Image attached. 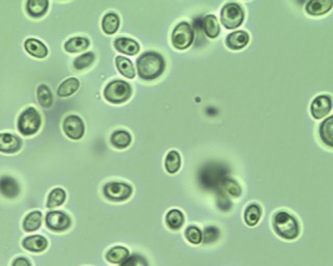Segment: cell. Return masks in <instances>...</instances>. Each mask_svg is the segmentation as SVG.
Returning <instances> with one entry per match:
<instances>
[{
  "mask_svg": "<svg viewBox=\"0 0 333 266\" xmlns=\"http://www.w3.org/2000/svg\"><path fill=\"white\" fill-rule=\"evenodd\" d=\"M137 67L141 78L152 80L162 75L165 69V62L161 54L156 52H147L140 56Z\"/></svg>",
  "mask_w": 333,
  "mask_h": 266,
  "instance_id": "6da1fadb",
  "label": "cell"
},
{
  "mask_svg": "<svg viewBox=\"0 0 333 266\" xmlns=\"http://www.w3.org/2000/svg\"><path fill=\"white\" fill-rule=\"evenodd\" d=\"M228 170L220 164H209L201 170L199 180L205 188H218L223 179L226 178Z\"/></svg>",
  "mask_w": 333,
  "mask_h": 266,
  "instance_id": "7a4b0ae2",
  "label": "cell"
},
{
  "mask_svg": "<svg viewBox=\"0 0 333 266\" xmlns=\"http://www.w3.org/2000/svg\"><path fill=\"white\" fill-rule=\"evenodd\" d=\"M274 229L285 239H295L299 235V226L294 216L287 212H278L274 217Z\"/></svg>",
  "mask_w": 333,
  "mask_h": 266,
  "instance_id": "3957f363",
  "label": "cell"
},
{
  "mask_svg": "<svg viewBox=\"0 0 333 266\" xmlns=\"http://www.w3.org/2000/svg\"><path fill=\"white\" fill-rule=\"evenodd\" d=\"M132 95V87L123 80H115L108 83L104 90V97L107 101L119 104L129 99Z\"/></svg>",
  "mask_w": 333,
  "mask_h": 266,
  "instance_id": "277c9868",
  "label": "cell"
},
{
  "mask_svg": "<svg viewBox=\"0 0 333 266\" xmlns=\"http://www.w3.org/2000/svg\"><path fill=\"white\" fill-rule=\"evenodd\" d=\"M41 126V116L39 112L34 108L30 107L25 109L18 121L19 131L24 136H32L39 130Z\"/></svg>",
  "mask_w": 333,
  "mask_h": 266,
  "instance_id": "5b68a950",
  "label": "cell"
},
{
  "mask_svg": "<svg viewBox=\"0 0 333 266\" xmlns=\"http://www.w3.org/2000/svg\"><path fill=\"white\" fill-rule=\"evenodd\" d=\"M194 41V32L192 26L186 23H179L172 34V43L175 48L183 50L189 48Z\"/></svg>",
  "mask_w": 333,
  "mask_h": 266,
  "instance_id": "8992f818",
  "label": "cell"
},
{
  "mask_svg": "<svg viewBox=\"0 0 333 266\" xmlns=\"http://www.w3.org/2000/svg\"><path fill=\"white\" fill-rule=\"evenodd\" d=\"M221 21L228 29L239 27L244 21V12L242 8L235 3L225 5L221 13Z\"/></svg>",
  "mask_w": 333,
  "mask_h": 266,
  "instance_id": "52a82bcc",
  "label": "cell"
},
{
  "mask_svg": "<svg viewBox=\"0 0 333 266\" xmlns=\"http://www.w3.org/2000/svg\"><path fill=\"white\" fill-rule=\"evenodd\" d=\"M103 191L105 197L112 201H124L132 196L133 189L125 183L110 182L104 186Z\"/></svg>",
  "mask_w": 333,
  "mask_h": 266,
  "instance_id": "ba28073f",
  "label": "cell"
},
{
  "mask_svg": "<svg viewBox=\"0 0 333 266\" xmlns=\"http://www.w3.org/2000/svg\"><path fill=\"white\" fill-rule=\"evenodd\" d=\"M64 131L72 140H79L83 137L84 125L77 115H69L64 121Z\"/></svg>",
  "mask_w": 333,
  "mask_h": 266,
  "instance_id": "9c48e42d",
  "label": "cell"
},
{
  "mask_svg": "<svg viewBox=\"0 0 333 266\" xmlns=\"http://www.w3.org/2000/svg\"><path fill=\"white\" fill-rule=\"evenodd\" d=\"M46 225L53 231H65L70 227L71 219L62 211H51L46 215Z\"/></svg>",
  "mask_w": 333,
  "mask_h": 266,
  "instance_id": "30bf717a",
  "label": "cell"
},
{
  "mask_svg": "<svg viewBox=\"0 0 333 266\" xmlns=\"http://www.w3.org/2000/svg\"><path fill=\"white\" fill-rule=\"evenodd\" d=\"M332 107V102L328 96H318L311 103V114L314 119H322L326 116Z\"/></svg>",
  "mask_w": 333,
  "mask_h": 266,
  "instance_id": "8fae6325",
  "label": "cell"
},
{
  "mask_svg": "<svg viewBox=\"0 0 333 266\" xmlns=\"http://www.w3.org/2000/svg\"><path fill=\"white\" fill-rule=\"evenodd\" d=\"M19 184L12 177L5 176L0 178V194L9 199H14L19 195Z\"/></svg>",
  "mask_w": 333,
  "mask_h": 266,
  "instance_id": "7c38bea8",
  "label": "cell"
},
{
  "mask_svg": "<svg viewBox=\"0 0 333 266\" xmlns=\"http://www.w3.org/2000/svg\"><path fill=\"white\" fill-rule=\"evenodd\" d=\"M21 148V141L19 138L9 133L0 135V152L15 153Z\"/></svg>",
  "mask_w": 333,
  "mask_h": 266,
  "instance_id": "4fadbf2b",
  "label": "cell"
},
{
  "mask_svg": "<svg viewBox=\"0 0 333 266\" xmlns=\"http://www.w3.org/2000/svg\"><path fill=\"white\" fill-rule=\"evenodd\" d=\"M218 189L220 191V195L224 196L225 198L226 197L239 198L242 195L241 186L237 183V181L230 179V178H227V177L225 179L222 180Z\"/></svg>",
  "mask_w": 333,
  "mask_h": 266,
  "instance_id": "5bb4252c",
  "label": "cell"
},
{
  "mask_svg": "<svg viewBox=\"0 0 333 266\" xmlns=\"http://www.w3.org/2000/svg\"><path fill=\"white\" fill-rule=\"evenodd\" d=\"M249 42V36L246 32H236L230 34L226 39V44L230 49L240 50L247 45Z\"/></svg>",
  "mask_w": 333,
  "mask_h": 266,
  "instance_id": "9a60e30c",
  "label": "cell"
},
{
  "mask_svg": "<svg viewBox=\"0 0 333 266\" xmlns=\"http://www.w3.org/2000/svg\"><path fill=\"white\" fill-rule=\"evenodd\" d=\"M115 47L118 51L127 55H135L140 50L139 44L136 41L128 38H120L116 40Z\"/></svg>",
  "mask_w": 333,
  "mask_h": 266,
  "instance_id": "2e32d148",
  "label": "cell"
},
{
  "mask_svg": "<svg viewBox=\"0 0 333 266\" xmlns=\"http://www.w3.org/2000/svg\"><path fill=\"white\" fill-rule=\"evenodd\" d=\"M23 246L31 252L40 253L47 247V240L43 236L34 235L23 240Z\"/></svg>",
  "mask_w": 333,
  "mask_h": 266,
  "instance_id": "e0dca14e",
  "label": "cell"
},
{
  "mask_svg": "<svg viewBox=\"0 0 333 266\" xmlns=\"http://www.w3.org/2000/svg\"><path fill=\"white\" fill-rule=\"evenodd\" d=\"M331 0H311L306 6V12L312 16L324 15L332 8Z\"/></svg>",
  "mask_w": 333,
  "mask_h": 266,
  "instance_id": "ac0fdd59",
  "label": "cell"
},
{
  "mask_svg": "<svg viewBox=\"0 0 333 266\" xmlns=\"http://www.w3.org/2000/svg\"><path fill=\"white\" fill-rule=\"evenodd\" d=\"M24 46H25L26 51L35 57L43 58V57H45L48 53V50L44 44L36 39L26 40Z\"/></svg>",
  "mask_w": 333,
  "mask_h": 266,
  "instance_id": "d6986e66",
  "label": "cell"
},
{
  "mask_svg": "<svg viewBox=\"0 0 333 266\" xmlns=\"http://www.w3.org/2000/svg\"><path fill=\"white\" fill-rule=\"evenodd\" d=\"M202 26H203L205 35L209 38H216L220 34V26L218 20H216L213 15H207V16H205L203 22H202Z\"/></svg>",
  "mask_w": 333,
  "mask_h": 266,
  "instance_id": "ffe728a7",
  "label": "cell"
},
{
  "mask_svg": "<svg viewBox=\"0 0 333 266\" xmlns=\"http://www.w3.org/2000/svg\"><path fill=\"white\" fill-rule=\"evenodd\" d=\"M26 8L31 16L41 17L47 11L48 2H46V0H30L26 4Z\"/></svg>",
  "mask_w": 333,
  "mask_h": 266,
  "instance_id": "44dd1931",
  "label": "cell"
},
{
  "mask_svg": "<svg viewBox=\"0 0 333 266\" xmlns=\"http://www.w3.org/2000/svg\"><path fill=\"white\" fill-rule=\"evenodd\" d=\"M120 20L117 15L114 13H108L103 17L102 20V29L107 35H113L118 31Z\"/></svg>",
  "mask_w": 333,
  "mask_h": 266,
  "instance_id": "7402d4cb",
  "label": "cell"
},
{
  "mask_svg": "<svg viewBox=\"0 0 333 266\" xmlns=\"http://www.w3.org/2000/svg\"><path fill=\"white\" fill-rule=\"evenodd\" d=\"M116 65H117L119 72L122 74L123 76L130 78V79L135 77L136 73H135L134 65L128 60V58H125L123 56H118L117 58H116Z\"/></svg>",
  "mask_w": 333,
  "mask_h": 266,
  "instance_id": "603a6c76",
  "label": "cell"
},
{
  "mask_svg": "<svg viewBox=\"0 0 333 266\" xmlns=\"http://www.w3.org/2000/svg\"><path fill=\"white\" fill-rule=\"evenodd\" d=\"M129 257L128 249L123 246H116L109 249L106 254V259L110 263H122Z\"/></svg>",
  "mask_w": 333,
  "mask_h": 266,
  "instance_id": "cb8c5ba5",
  "label": "cell"
},
{
  "mask_svg": "<svg viewBox=\"0 0 333 266\" xmlns=\"http://www.w3.org/2000/svg\"><path fill=\"white\" fill-rule=\"evenodd\" d=\"M110 142L114 147L118 148V149H124V148L128 147L130 142H132V137L128 132L119 130L113 133V136L110 138Z\"/></svg>",
  "mask_w": 333,
  "mask_h": 266,
  "instance_id": "d4e9b609",
  "label": "cell"
},
{
  "mask_svg": "<svg viewBox=\"0 0 333 266\" xmlns=\"http://www.w3.org/2000/svg\"><path fill=\"white\" fill-rule=\"evenodd\" d=\"M89 44H90L89 41L85 38H80V37L72 38L65 44V49L68 52H72V53L79 52V51L85 50L86 48H88Z\"/></svg>",
  "mask_w": 333,
  "mask_h": 266,
  "instance_id": "484cf974",
  "label": "cell"
},
{
  "mask_svg": "<svg viewBox=\"0 0 333 266\" xmlns=\"http://www.w3.org/2000/svg\"><path fill=\"white\" fill-rule=\"evenodd\" d=\"M79 87V81L76 78H69L66 79L57 90V94L61 97H69L72 94H74Z\"/></svg>",
  "mask_w": 333,
  "mask_h": 266,
  "instance_id": "4316f807",
  "label": "cell"
},
{
  "mask_svg": "<svg viewBox=\"0 0 333 266\" xmlns=\"http://www.w3.org/2000/svg\"><path fill=\"white\" fill-rule=\"evenodd\" d=\"M41 224H42V213L39 211H34L25 217L23 221V228L27 232H33L38 230Z\"/></svg>",
  "mask_w": 333,
  "mask_h": 266,
  "instance_id": "83f0119b",
  "label": "cell"
},
{
  "mask_svg": "<svg viewBox=\"0 0 333 266\" xmlns=\"http://www.w3.org/2000/svg\"><path fill=\"white\" fill-rule=\"evenodd\" d=\"M66 200V193L62 188H55L49 194L47 200L48 208H55V207L61 206Z\"/></svg>",
  "mask_w": 333,
  "mask_h": 266,
  "instance_id": "f1b7e54d",
  "label": "cell"
},
{
  "mask_svg": "<svg viewBox=\"0 0 333 266\" xmlns=\"http://www.w3.org/2000/svg\"><path fill=\"white\" fill-rule=\"evenodd\" d=\"M38 100L39 103L43 107H50L52 105V94L49 90V87L45 84H42L38 87Z\"/></svg>",
  "mask_w": 333,
  "mask_h": 266,
  "instance_id": "f546056e",
  "label": "cell"
},
{
  "mask_svg": "<svg viewBox=\"0 0 333 266\" xmlns=\"http://www.w3.org/2000/svg\"><path fill=\"white\" fill-rule=\"evenodd\" d=\"M260 214H262V212H260L259 207L255 204H252L248 206L245 211V221L251 227L255 226L260 218Z\"/></svg>",
  "mask_w": 333,
  "mask_h": 266,
  "instance_id": "4dcf8cb0",
  "label": "cell"
},
{
  "mask_svg": "<svg viewBox=\"0 0 333 266\" xmlns=\"http://www.w3.org/2000/svg\"><path fill=\"white\" fill-rule=\"evenodd\" d=\"M166 221H167L168 226H169L171 229L177 230V229H179V228L183 225L184 217H183V214H182L179 210L173 209V210H171V211L167 214Z\"/></svg>",
  "mask_w": 333,
  "mask_h": 266,
  "instance_id": "1f68e13d",
  "label": "cell"
},
{
  "mask_svg": "<svg viewBox=\"0 0 333 266\" xmlns=\"http://www.w3.org/2000/svg\"><path fill=\"white\" fill-rule=\"evenodd\" d=\"M332 125H333V117L329 116L326 119L320 128V136L324 143L328 146H332Z\"/></svg>",
  "mask_w": 333,
  "mask_h": 266,
  "instance_id": "d6a6232c",
  "label": "cell"
},
{
  "mask_svg": "<svg viewBox=\"0 0 333 266\" xmlns=\"http://www.w3.org/2000/svg\"><path fill=\"white\" fill-rule=\"evenodd\" d=\"M180 168V156L176 151H171L166 158V170L170 174H175Z\"/></svg>",
  "mask_w": 333,
  "mask_h": 266,
  "instance_id": "836d02e7",
  "label": "cell"
},
{
  "mask_svg": "<svg viewBox=\"0 0 333 266\" xmlns=\"http://www.w3.org/2000/svg\"><path fill=\"white\" fill-rule=\"evenodd\" d=\"M94 54L92 52H88V53H84L82 55H80L79 57H77L76 60L74 61V68L77 70H82L86 67H89L90 65H92V63L94 62Z\"/></svg>",
  "mask_w": 333,
  "mask_h": 266,
  "instance_id": "e575fe53",
  "label": "cell"
},
{
  "mask_svg": "<svg viewBox=\"0 0 333 266\" xmlns=\"http://www.w3.org/2000/svg\"><path fill=\"white\" fill-rule=\"evenodd\" d=\"M185 237L193 244H199L202 241V232L197 227H190L185 231Z\"/></svg>",
  "mask_w": 333,
  "mask_h": 266,
  "instance_id": "d590c367",
  "label": "cell"
},
{
  "mask_svg": "<svg viewBox=\"0 0 333 266\" xmlns=\"http://www.w3.org/2000/svg\"><path fill=\"white\" fill-rule=\"evenodd\" d=\"M219 235H220V232L215 227H208L205 229L202 239H203L204 242H206V243H210L218 239Z\"/></svg>",
  "mask_w": 333,
  "mask_h": 266,
  "instance_id": "8d00e7d4",
  "label": "cell"
},
{
  "mask_svg": "<svg viewBox=\"0 0 333 266\" xmlns=\"http://www.w3.org/2000/svg\"><path fill=\"white\" fill-rule=\"evenodd\" d=\"M121 266H148V264L143 257L135 255L128 257L124 262H122Z\"/></svg>",
  "mask_w": 333,
  "mask_h": 266,
  "instance_id": "74e56055",
  "label": "cell"
},
{
  "mask_svg": "<svg viewBox=\"0 0 333 266\" xmlns=\"http://www.w3.org/2000/svg\"><path fill=\"white\" fill-rule=\"evenodd\" d=\"M13 266H32L30 261L25 258H17L15 261L13 262Z\"/></svg>",
  "mask_w": 333,
  "mask_h": 266,
  "instance_id": "f35d334b",
  "label": "cell"
}]
</instances>
